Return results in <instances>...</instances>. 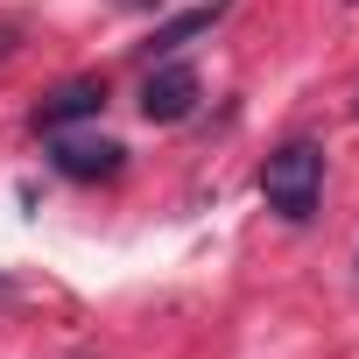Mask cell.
Here are the masks:
<instances>
[{"mask_svg": "<svg viewBox=\"0 0 359 359\" xmlns=\"http://www.w3.org/2000/svg\"><path fill=\"white\" fill-rule=\"evenodd\" d=\"M261 198H268L275 219L310 226V219H317V198H324V148H317V141H282V148L261 162Z\"/></svg>", "mask_w": 359, "mask_h": 359, "instance_id": "1", "label": "cell"}, {"mask_svg": "<svg viewBox=\"0 0 359 359\" xmlns=\"http://www.w3.org/2000/svg\"><path fill=\"white\" fill-rule=\"evenodd\" d=\"M50 169L71 176V184H113L127 169V148L113 134H57L50 141Z\"/></svg>", "mask_w": 359, "mask_h": 359, "instance_id": "2", "label": "cell"}, {"mask_svg": "<svg viewBox=\"0 0 359 359\" xmlns=\"http://www.w3.org/2000/svg\"><path fill=\"white\" fill-rule=\"evenodd\" d=\"M198 99H205V85H198L191 64H155L148 85H141V120L176 127V120H191V113H198Z\"/></svg>", "mask_w": 359, "mask_h": 359, "instance_id": "3", "label": "cell"}, {"mask_svg": "<svg viewBox=\"0 0 359 359\" xmlns=\"http://www.w3.org/2000/svg\"><path fill=\"white\" fill-rule=\"evenodd\" d=\"M99 106H106V78H71V85H57V92L43 99L36 127H43V134H64V127H78V120H99Z\"/></svg>", "mask_w": 359, "mask_h": 359, "instance_id": "4", "label": "cell"}, {"mask_svg": "<svg viewBox=\"0 0 359 359\" xmlns=\"http://www.w3.org/2000/svg\"><path fill=\"white\" fill-rule=\"evenodd\" d=\"M226 8H233V0H205V8H184V15L155 22V36H148V57H169V50H184V43L212 36V29L226 22Z\"/></svg>", "mask_w": 359, "mask_h": 359, "instance_id": "5", "label": "cell"}, {"mask_svg": "<svg viewBox=\"0 0 359 359\" xmlns=\"http://www.w3.org/2000/svg\"><path fill=\"white\" fill-rule=\"evenodd\" d=\"M8 50H15V29H0V57H8Z\"/></svg>", "mask_w": 359, "mask_h": 359, "instance_id": "6", "label": "cell"}, {"mask_svg": "<svg viewBox=\"0 0 359 359\" xmlns=\"http://www.w3.org/2000/svg\"><path fill=\"white\" fill-rule=\"evenodd\" d=\"M120 8H148V0H120Z\"/></svg>", "mask_w": 359, "mask_h": 359, "instance_id": "7", "label": "cell"}, {"mask_svg": "<svg viewBox=\"0 0 359 359\" xmlns=\"http://www.w3.org/2000/svg\"><path fill=\"white\" fill-rule=\"evenodd\" d=\"M352 268H359V261H352Z\"/></svg>", "mask_w": 359, "mask_h": 359, "instance_id": "8", "label": "cell"}]
</instances>
